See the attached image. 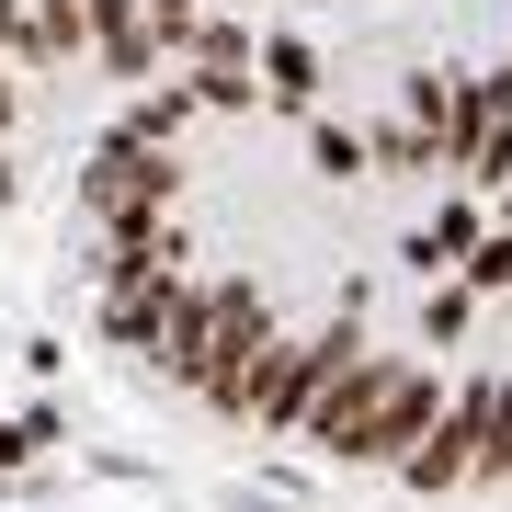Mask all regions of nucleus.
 Listing matches in <instances>:
<instances>
[{
  "mask_svg": "<svg viewBox=\"0 0 512 512\" xmlns=\"http://www.w3.org/2000/svg\"><path fill=\"white\" fill-rule=\"evenodd\" d=\"M501 387H512V376H478V387H456V399L433 410V433H421L410 456H399V478H410L421 501H444L456 478H478V444H490V421H501Z\"/></svg>",
  "mask_w": 512,
  "mask_h": 512,
  "instance_id": "f257e3e1",
  "label": "nucleus"
},
{
  "mask_svg": "<svg viewBox=\"0 0 512 512\" xmlns=\"http://www.w3.org/2000/svg\"><path fill=\"white\" fill-rule=\"evenodd\" d=\"M433 410H444V387L410 365V376H399V387H387V399H376V410H365V421L342 433V467H399L410 444L433 433Z\"/></svg>",
  "mask_w": 512,
  "mask_h": 512,
  "instance_id": "f03ea898",
  "label": "nucleus"
},
{
  "mask_svg": "<svg viewBox=\"0 0 512 512\" xmlns=\"http://www.w3.org/2000/svg\"><path fill=\"white\" fill-rule=\"evenodd\" d=\"M251 69H262L251 92L274 103V114H296V126H308V114H319V46H296V35H274V46L251 57Z\"/></svg>",
  "mask_w": 512,
  "mask_h": 512,
  "instance_id": "7ed1b4c3",
  "label": "nucleus"
},
{
  "mask_svg": "<svg viewBox=\"0 0 512 512\" xmlns=\"http://www.w3.org/2000/svg\"><path fill=\"white\" fill-rule=\"evenodd\" d=\"M467 251H478V205H444L433 228H410V251H399V262L433 285V274H467Z\"/></svg>",
  "mask_w": 512,
  "mask_h": 512,
  "instance_id": "20e7f679",
  "label": "nucleus"
},
{
  "mask_svg": "<svg viewBox=\"0 0 512 512\" xmlns=\"http://www.w3.org/2000/svg\"><path fill=\"white\" fill-rule=\"evenodd\" d=\"M308 160L330 171V183H365V126H330V114H308Z\"/></svg>",
  "mask_w": 512,
  "mask_h": 512,
  "instance_id": "39448f33",
  "label": "nucleus"
},
{
  "mask_svg": "<svg viewBox=\"0 0 512 512\" xmlns=\"http://www.w3.org/2000/svg\"><path fill=\"white\" fill-rule=\"evenodd\" d=\"M456 171H467L478 194H501V183H512V126H467V148H456Z\"/></svg>",
  "mask_w": 512,
  "mask_h": 512,
  "instance_id": "423d86ee",
  "label": "nucleus"
},
{
  "mask_svg": "<svg viewBox=\"0 0 512 512\" xmlns=\"http://www.w3.org/2000/svg\"><path fill=\"white\" fill-rule=\"evenodd\" d=\"M456 285H467V296H512V239H501V228L467 251V274H456Z\"/></svg>",
  "mask_w": 512,
  "mask_h": 512,
  "instance_id": "0eeeda50",
  "label": "nucleus"
},
{
  "mask_svg": "<svg viewBox=\"0 0 512 512\" xmlns=\"http://www.w3.org/2000/svg\"><path fill=\"white\" fill-rule=\"evenodd\" d=\"M467 308H478V296H467V285H444L433 308H421V330H433V342H456V330H467Z\"/></svg>",
  "mask_w": 512,
  "mask_h": 512,
  "instance_id": "6e6552de",
  "label": "nucleus"
},
{
  "mask_svg": "<svg viewBox=\"0 0 512 512\" xmlns=\"http://www.w3.org/2000/svg\"><path fill=\"white\" fill-rule=\"evenodd\" d=\"M501 69H512V57H501Z\"/></svg>",
  "mask_w": 512,
  "mask_h": 512,
  "instance_id": "1a4fd4ad",
  "label": "nucleus"
}]
</instances>
